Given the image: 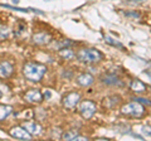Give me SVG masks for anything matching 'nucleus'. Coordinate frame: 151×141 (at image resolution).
<instances>
[{
  "mask_svg": "<svg viewBox=\"0 0 151 141\" xmlns=\"http://www.w3.org/2000/svg\"><path fill=\"white\" fill-rule=\"evenodd\" d=\"M79 62L83 63H98L103 59V54L94 48H82L74 54Z\"/></svg>",
  "mask_w": 151,
  "mask_h": 141,
  "instance_id": "nucleus-2",
  "label": "nucleus"
},
{
  "mask_svg": "<svg viewBox=\"0 0 151 141\" xmlns=\"http://www.w3.org/2000/svg\"><path fill=\"white\" fill-rule=\"evenodd\" d=\"M130 90L136 93H144L146 91V84L144 82H141L140 79H134L130 83Z\"/></svg>",
  "mask_w": 151,
  "mask_h": 141,
  "instance_id": "nucleus-13",
  "label": "nucleus"
},
{
  "mask_svg": "<svg viewBox=\"0 0 151 141\" xmlns=\"http://www.w3.org/2000/svg\"><path fill=\"white\" fill-rule=\"evenodd\" d=\"M94 82V77L91 73H81L79 76L76 78V83L81 87H88Z\"/></svg>",
  "mask_w": 151,
  "mask_h": 141,
  "instance_id": "nucleus-10",
  "label": "nucleus"
},
{
  "mask_svg": "<svg viewBox=\"0 0 151 141\" xmlns=\"http://www.w3.org/2000/svg\"><path fill=\"white\" fill-rule=\"evenodd\" d=\"M9 34H10V30H9V28H8L6 25L0 24V40H5V39H8Z\"/></svg>",
  "mask_w": 151,
  "mask_h": 141,
  "instance_id": "nucleus-18",
  "label": "nucleus"
},
{
  "mask_svg": "<svg viewBox=\"0 0 151 141\" xmlns=\"http://www.w3.org/2000/svg\"><path fill=\"white\" fill-rule=\"evenodd\" d=\"M13 3H15V4H18V3H19V0H13Z\"/></svg>",
  "mask_w": 151,
  "mask_h": 141,
  "instance_id": "nucleus-24",
  "label": "nucleus"
},
{
  "mask_svg": "<svg viewBox=\"0 0 151 141\" xmlns=\"http://www.w3.org/2000/svg\"><path fill=\"white\" fill-rule=\"evenodd\" d=\"M14 72V65L8 60L0 62V79H8Z\"/></svg>",
  "mask_w": 151,
  "mask_h": 141,
  "instance_id": "nucleus-9",
  "label": "nucleus"
},
{
  "mask_svg": "<svg viewBox=\"0 0 151 141\" xmlns=\"http://www.w3.org/2000/svg\"><path fill=\"white\" fill-rule=\"evenodd\" d=\"M121 114L127 117H134V119H139V117L144 116L145 109L144 106L139 103L137 101H132L130 103H127L121 109Z\"/></svg>",
  "mask_w": 151,
  "mask_h": 141,
  "instance_id": "nucleus-3",
  "label": "nucleus"
},
{
  "mask_svg": "<svg viewBox=\"0 0 151 141\" xmlns=\"http://www.w3.org/2000/svg\"><path fill=\"white\" fill-rule=\"evenodd\" d=\"M22 126H23V127H24L32 136H33V135H39V134L42 132V126L38 124V122H35V121H27V122H23Z\"/></svg>",
  "mask_w": 151,
  "mask_h": 141,
  "instance_id": "nucleus-11",
  "label": "nucleus"
},
{
  "mask_svg": "<svg viewBox=\"0 0 151 141\" xmlns=\"http://www.w3.org/2000/svg\"><path fill=\"white\" fill-rule=\"evenodd\" d=\"M134 101H137L139 103H141V105H147L150 106V101L147 100V98H141V97H135V98H132Z\"/></svg>",
  "mask_w": 151,
  "mask_h": 141,
  "instance_id": "nucleus-23",
  "label": "nucleus"
},
{
  "mask_svg": "<svg viewBox=\"0 0 151 141\" xmlns=\"http://www.w3.org/2000/svg\"><path fill=\"white\" fill-rule=\"evenodd\" d=\"M101 81H102V83L107 84V86H115V84H119V83H120L119 77H117L116 74H111V73L102 76Z\"/></svg>",
  "mask_w": 151,
  "mask_h": 141,
  "instance_id": "nucleus-15",
  "label": "nucleus"
},
{
  "mask_svg": "<svg viewBox=\"0 0 151 141\" xmlns=\"http://www.w3.org/2000/svg\"><path fill=\"white\" fill-rule=\"evenodd\" d=\"M1 95H3V92H1V91H0V96H1Z\"/></svg>",
  "mask_w": 151,
  "mask_h": 141,
  "instance_id": "nucleus-25",
  "label": "nucleus"
},
{
  "mask_svg": "<svg viewBox=\"0 0 151 141\" xmlns=\"http://www.w3.org/2000/svg\"><path fill=\"white\" fill-rule=\"evenodd\" d=\"M105 42L106 43H108V44H111V45H113V47H116V48H119V49H122L124 50L125 49V47H124V44L122 43H120L119 40H116V39H113L112 37H110V35H106L105 37Z\"/></svg>",
  "mask_w": 151,
  "mask_h": 141,
  "instance_id": "nucleus-17",
  "label": "nucleus"
},
{
  "mask_svg": "<svg viewBox=\"0 0 151 141\" xmlns=\"http://www.w3.org/2000/svg\"><path fill=\"white\" fill-rule=\"evenodd\" d=\"M120 96H110L103 98V107H106L108 110H112L120 103Z\"/></svg>",
  "mask_w": 151,
  "mask_h": 141,
  "instance_id": "nucleus-12",
  "label": "nucleus"
},
{
  "mask_svg": "<svg viewBox=\"0 0 151 141\" xmlns=\"http://www.w3.org/2000/svg\"><path fill=\"white\" fill-rule=\"evenodd\" d=\"M47 73L45 64L39 62H27L23 65V76L30 82H39Z\"/></svg>",
  "mask_w": 151,
  "mask_h": 141,
  "instance_id": "nucleus-1",
  "label": "nucleus"
},
{
  "mask_svg": "<svg viewBox=\"0 0 151 141\" xmlns=\"http://www.w3.org/2000/svg\"><path fill=\"white\" fill-rule=\"evenodd\" d=\"M79 101H81V95H79L78 92H69L68 95H65L63 97L62 103H63V106L65 107V109L72 110L78 105Z\"/></svg>",
  "mask_w": 151,
  "mask_h": 141,
  "instance_id": "nucleus-5",
  "label": "nucleus"
},
{
  "mask_svg": "<svg viewBox=\"0 0 151 141\" xmlns=\"http://www.w3.org/2000/svg\"><path fill=\"white\" fill-rule=\"evenodd\" d=\"M79 114H81V116L83 117L84 120H89L92 119L93 115L96 114L97 111V106L96 103L92 102V101H79Z\"/></svg>",
  "mask_w": 151,
  "mask_h": 141,
  "instance_id": "nucleus-4",
  "label": "nucleus"
},
{
  "mask_svg": "<svg viewBox=\"0 0 151 141\" xmlns=\"http://www.w3.org/2000/svg\"><path fill=\"white\" fill-rule=\"evenodd\" d=\"M13 114V107L10 105H4L0 103V122H3L5 119Z\"/></svg>",
  "mask_w": 151,
  "mask_h": 141,
  "instance_id": "nucleus-14",
  "label": "nucleus"
},
{
  "mask_svg": "<svg viewBox=\"0 0 151 141\" xmlns=\"http://www.w3.org/2000/svg\"><path fill=\"white\" fill-rule=\"evenodd\" d=\"M9 135L17 140H32L33 137L23 126H14V127H12V130L9 131Z\"/></svg>",
  "mask_w": 151,
  "mask_h": 141,
  "instance_id": "nucleus-6",
  "label": "nucleus"
},
{
  "mask_svg": "<svg viewBox=\"0 0 151 141\" xmlns=\"http://www.w3.org/2000/svg\"><path fill=\"white\" fill-rule=\"evenodd\" d=\"M52 42V35L49 33L45 32H40V33H35L32 37V43L35 45H47Z\"/></svg>",
  "mask_w": 151,
  "mask_h": 141,
  "instance_id": "nucleus-7",
  "label": "nucleus"
},
{
  "mask_svg": "<svg viewBox=\"0 0 151 141\" xmlns=\"http://www.w3.org/2000/svg\"><path fill=\"white\" fill-rule=\"evenodd\" d=\"M72 44H73V42H70V40H68V39H63L62 42H59V43L54 44V48L62 49V48H67V47H70Z\"/></svg>",
  "mask_w": 151,
  "mask_h": 141,
  "instance_id": "nucleus-20",
  "label": "nucleus"
},
{
  "mask_svg": "<svg viewBox=\"0 0 151 141\" xmlns=\"http://www.w3.org/2000/svg\"><path fill=\"white\" fill-rule=\"evenodd\" d=\"M24 100L33 105H39L43 102V95L39 90H29L24 95Z\"/></svg>",
  "mask_w": 151,
  "mask_h": 141,
  "instance_id": "nucleus-8",
  "label": "nucleus"
},
{
  "mask_svg": "<svg viewBox=\"0 0 151 141\" xmlns=\"http://www.w3.org/2000/svg\"><path fill=\"white\" fill-rule=\"evenodd\" d=\"M58 54H59L62 58H64V59H70V58L74 57V52L70 49L69 47H67V48L58 49Z\"/></svg>",
  "mask_w": 151,
  "mask_h": 141,
  "instance_id": "nucleus-16",
  "label": "nucleus"
},
{
  "mask_svg": "<svg viewBox=\"0 0 151 141\" xmlns=\"http://www.w3.org/2000/svg\"><path fill=\"white\" fill-rule=\"evenodd\" d=\"M3 8H6V9H12V10H18V12H23V13H28L29 12V8L28 9H23V8H17V6H12V5H8V4H1Z\"/></svg>",
  "mask_w": 151,
  "mask_h": 141,
  "instance_id": "nucleus-21",
  "label": "nucleus"
},
{
  "mask_svg": "<svg viewBox=\"0 0 151 141\" xmlns=\"http://www.w3.org/2000/svg\"><path fill=\"white\" fill-rule=\"evenodd\" d=\"M77 135H78L77 131H65V132L62 135V139L67 140V141H73Z\"/></svg>",
  "mask_w": 151,
  "mask_h": 141,
  "instance_id": "nucleus-19",
  "label": "nucleus"
},
{
  "mask_svg": "<svg viewBox=\"0 0 151 141\" xmlns=\"http://www.w3.org/2000/svg\"><path fill=\"white\" fill-rule=\"evenodd\" d=\"M125 17L131 18V19H137V18H140V13L139 12H126Z\"/></svg>",
  "mask_w": 151,
  "mask_h": 141,
  "instance_id": "nucleus-22",
  "label": "nucleus"
}]
</instances>
